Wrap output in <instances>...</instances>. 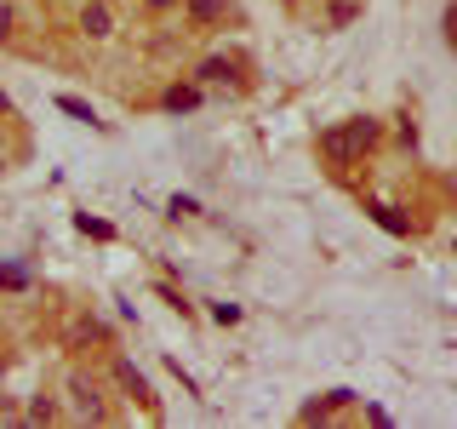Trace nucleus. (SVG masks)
<instances>
[{
    "instance_id": "obj_1",
    "label": "nucleus",
    "mask_w": 457,
    "mask_h": 429,
    "mask_svg": "<svg viewBox=\"0 0 457 429\" xmlns=\"http://www.w3.org/2000/svg\"><path fill=\"white\" fill-rule=\"evenodd\" d=\"M378 143V121H349V126H332V132H320V149L332 155V161H354L361 149Z\"/></svg>"
},
{
    "instance_id": "obj_2",
    "label": "nucleus",
    "mask_w": 457,
    "mask_h": 429,
    "mask_svg": "<svg viewBox=\"0 0 457 429\" xmlns=\"http://www.w3.org/2000/svg\"><path fill=\"white\" fill-rule=\"evenodd\" d=\"M69 395H75V412H80V418H104V395H97V383L92 378H86V372H75V378H69Z\"/></svg>"
},
{
    "instance_id": "obj_3",
    "label": "nucleus",
    "mask_w": 457,
    "mask_h": 429,
    "mask_svg": "<svg viewBox=\"0 0 457 429\" xmlns=\"http://www.w3.org/2000/svg\"><path fill=\"white\" fill-rule=\"evenodd\" d=\"M80 29L92 40H104V35H114V18H109V0H86V12H80Z\"/></svg>"
},
{
    "instance_id": "obj_4",
    "label": "nucleus",
    "mask_w": 457,
    "mask_h": 429,
    "mask_svg": "<svg viewBox=\"0 0 457 429\" xmlns=\"http://www.w3.org/2000/svg\"><path fill=\"white\" fill-rule=\"evenodd\" d=\"M200 104V86H166V109L171 114H189Z\"/></svg>"
},
{
    "instance_id": "obj_5",
    "label": "nucleus",
    "mask_w": 457,
    "mask_h": 429,
    "mask_svg": "<svg viewBox=\"0 0 457 429\" xmlns=\"http://www.w3.org/2000/svg\"><path fill=\"white\" fill-rule=\"evenodd\" d=\"M183 6H189V18H195L200 29H206V23H218V18H223V6H228V0H183Z\"/></svg>"
},
{
    "instance_id": "obj_6",
    "label": "nucleus",
    "mask_w": 457,
    "mask_h": 429,
    "mask_svg": "<svg viewBox=\"0 0 457 429\" xmlns=\"http://www.w3.org/2000/svg\"><path fill=\"white\" fill-rule=\"evenodd\" d=\"M114 378H120V383H126V390H132L137 400H143V395H149V383H143V372H137L132 361H114Z\"/></svg>"
},
{
    "instance_id": "obj_7",
    "label": "nucleus",
    "mask_w": 457,
    "mask_h": 429,
    "mask_svg": "<svg viewBox=\"0 0 457 429\" xmlns=\"http://www.w3.org/2000/svg\"><path fill=\"white\" fill-rule=\"evenodd\" d=\"M228 75H235V69H228V57H206V63H200V80H212V86H223Z\"/></svg>"
},
{
    "instance_id": "obj_8",
    "label": "nucleus",
    "mask_w": 457,
    "mask_h": 429,
    "mask_svg": "<svg viewBox=\"0 0 457 429\" xmlns=\"http://www.w3.org/2000/svg\"><path fill=\"white\" fill-rule=\"evenodd\" d=\"M57 109H63V114H75V121H86V126L97 121V114H92V104H80V97H69V92L57 97Z\"/></svg>"
},
{
    "instance_id": "obj_9",
    "label": "nucleus",
    "mask_w": 457,
    "mask_h": 429,
    "mask_svg": "<svg viewBox=\"0 0 457 429\" xmlns=\"http://www.w3.org/2000/svg\"><path fill=\"white\" fill-rule=\"evenodd\" d=\"M371 218H378L383 229H389V235H406V218H400L395 206H371Z\"/></svg>"
},
{
    "instance_id": "obj_10",
    "label": "nucleus",
    "mask_w": 457,
    "mask_h": 429,
    "mask_svg": "<svg viewBox=\"0 0 457 429\" xmlns=\"http://www.w3.org/2000/svg\"><path fill=\"white\" fill-rule=\"evenodd\" d=\"M0 286H12V292H18V286H29V269H23V264H0Z\"/></svg>"
},
{
    "instance_id": "obj_11",
    "label": "nucleus",
    "mask_w": 457,
    "mask_h": 429,
    "mask_svg": "<svg viewBox=\"0 0 457 429\" xmlns=\"http://www.w3.org/2000/svg\"><path fill=\"white\" fill-rule=\"evenodd\" d=\"M52 418H57L52 400H35V407H29V424H52Z\"/></svg>"
},
{
    "instance_id": "obj_12",
    "label": "nucleus",
    "mask_w": 457,
    "mask_h": 429,
    "mask_svg": "<svg viewBox=\"0 0 457 429\" xmlns=\"http://www.w3.org/2000/svg\"><path fill=\"white\" fill-rule=\"evenodd\" d=\"M332 23H354V0H332Z\"/></svg>"
},
{
    "instance_id": "obj_13",
    "label": "nucleus",
    "mask_w": 457,
    "mask_h": 429,
    "mask_svg": "<svg viewBox=\"0 0 457 429\" xmlns=\"http://www.w3.org/2000/svg\"><path fill=\"white\" fill-rule=\"evenodd\" d=\"M446 40H452V52H457V6L446 12Z\"/></svg>"
},
{
    "instance_id": "obj_14",
    "label": "nucleus",
    "mask_w": 457,
    "mask_h": 429,
    "mask_svg": "<svg viewBox=\"0 0 457 429\" xmlns=\"http://www.w3.org/2000/svg\"><path fill=\"white\" fill-rule=\"evenodd\" d=\"M0 35H12V12L6 6H0Z\"/></svg>"
},
{
    "instance_id": "obj_15",
    "label": "nucleus",
    "mask_w": 457,
    "mask_h": 429,
    "mask_svg": "<svg viewBox=\"0 0 457 429\" xmlns=\"http://www.w3.org/2000/svg\"><path fill=\"white\" fill-rule=\"evenodd\" d=\"M0 114H12V97L6 92H0Z\"/></svg>"
},
{
    "instance_id": "obj_16",
    "label": "nucleus",
    "mask_w": 457,
    "mask_h": 429,
    "mask_svg": "<svg viewBox=\"0 0 457 429\" xmlns=\"http://www.w3.org/2000/svg\"><path fill=\"white\" fill-rule=\"evenodd\" d=\"M149 6H161V12H166V6H178V0H149Z\"/></svg>"
}]
</instances>
